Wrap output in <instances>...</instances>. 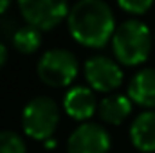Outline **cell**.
<instances>
[{"label": "cell", "instance_id": "1", "mask_svg": "<svg viewBox=\"0 0 155 153\" xmlns=\"http://www.w3.org/2000/svg\"><path fill=\"white\" fill-rule=\"evenodd\" d=\"M67 24L72 38L92 49L105 47L116 33L114 13L101 0H81L74 4L69 11Z\"/></svg>", "mask_w": 155, "mask_h": 153}, {"label": "cell", "instance_id": "2", "mask_svg": "<svg viewBox=\"0 0 155 153\" xmlns=\"http://www.w3.org/2000/svg\"><path fill=\"white\" fill-rule=\"evenodd\" d=\"M112 49L117 61L128 67H135L146 61L152 50V33L141 20H126L112 36Z\"/></svg>", "mask_w": 155, "mask_h": 153}, {"label": "cell", "instance_id": "3", "mask_svg": "<svg viewBox=\"0 0 155 153\" xmlns=\"http://www.w3.org/2000/svg\"><path fill=\"white\" fill-rule=\"evenodd\" d=\"M60 122V108L49 96H38L31 99L22 114L24 132L36 141H49Z\"/></svg>", "mask_w": 155, "mask_h": 153}, {"label": "cell", "instance_id": "4", "mask_svg": "<svg viewBox=\"0 0 155 153\" xmlns=\"http://www.w3.org/2000/svg\"><path fill=\"white\" fill-rule=\"evenodd\" d=\"M78 60L67 49H51L38 61L36 72L47 86H67L78 76Z\"/></svg>", "mask_w": 155, "mask_h": 153}, {"label": "cell", "instance_id": "5", "mask_svg": "<svg viewBox=\"0 0 155 153\" xmlns=\"http://www.w3.org/2000/svg\"><path fill=\"white\" fill-rule=\"evenodd\" d=\"M27 25L41 31H51L69 16V4L60 0H22L18 4Z\"/></svg>", "mask_w": 155, "mask_h": 153}, {"label": "cell", "instance_id": "6", "mask_svg": "<svg viewBox=\"0 0 155 153\" xmlns=\"http://www.w3.org/2000/svg\"><path fill=\"white\" fill-rule=\"evenodd\" d=\"M87 83L97 92H112L123 83V70L107 56H92L85 63Z\"/></svg>", "mask_w": 155, "mask_h": 153}, {"label": "cell", "instance_id": "7", "mask_svg": "<svg viewBox=\"0 0 155 153\" xmlns=\"http://www.w3.org/2000/svg\"><path fill=\"white\" fill-rule=\"evenodd\" d=\"M110 135L96 122H83L71 133L67 142L69 153H108Z\"/></svg>", "mask_w": 155, "mask_h": 153}, {"label": "cell", "instance_id": "8", "mask_svg": "<svg viewBox=\"0 0 155 153\" xmlns=\"http://www.w3.org/2000/svg\"><path fill=\"white\" fill-rule=\"evenodd\" d=\"M63 108L65 112L76 121H87L97 110L96 96L87 86H74L71 88L63 97Z\"/></svg>", "mask_w": 155, "mask_h": 153}, {"label": "cell", "instance_id": "9", "mask_svg": "<svg viewBox=\"0 0 155 153\" xmlns=\"http://www.w3.org/2000/svg\"><path fill=\"white\" fill-rule=\"evenodd\" d=\"M128 97L139 106L155 108V69H143L130 79Z\"/></svg>", "mask_w": 155, "mask_h": 153}, {"label": "cell", "instance_id": "10", "mask_svg": "<svg viewBox=\"0 0 155 153\" xmlns=\"http://www.w3.org/2000/svg\"><path fill=\"white\" fill-rule=\"evenodd\" d=\"M130 141L143 153L155 151V110L139 114L130 126Z\"/></svg>", "mask_w": 155, "mask_h": 153}, {"label": "cell", "instance_id": "11", "mask_svg": "<svg viewBox=\"0 0 155 153\" xmlns=\"http://www.w3.org/2000/svg\"><path fill=\"white\" fill-rule=\"evenodd\" d=\"M99 117L108 124H121L128 115L132 114V101L128 96L114 94L105 97L99 103Z\"/></svg>", "mask_w": 155, "mask_h": 153}, {"label": "cell", "instance_id": "12", "mask_svg": "<svg viewBox=\"0 0 155 153\" xmlns=\"http://www.w3.org/2000/svg\"><path fill=\"white\" fill-rule=\"evenodd\" d=\"M13 45L22 54H33L41 45V33L31 25L18 27L13 34Z\"/></svg>", "mask_w": 155, "mask_h": 153}, {"label": "cell", "instance_id": "13", "mask_svg": "<svg viewBox=\"0 0 155 153\" xmlns=\"http://www.w3.org/2000/svg\"><path fill=\"white\" fill-rule=\"evenodd\" d=\"M25 142L24 139L9 130L0 132V153H25Z\"/></svg>", "mask_w": 155, "mask_h": 153}, {"label": "cell", "instance_id": "14", "mask_svg": "<svg viewBox=\"0 0 155 153\" xmlns=\"http://www.w3.org/2000/svg\"><path fill=\"white\" fill-rule=\"evenodd\" d=\"M117 5L130 13V15H144L148 9H152V0H119Z\"/></svg>", "mask_w": 155, "mask_h": 153}, {"label": "cell", "instance_id": "15", "mask_svg": "<svg viewBox=\"0 0 155 153\" xmlns=\"http://www.w3.org/2000/svg\"><path fill=\"white\" fill-rule=\"evenodd\" d=\"M7 61V49L4 43H0V69L4 67V63Z\"/></svg>", "mask_w": 155, "mask_h": 153}, {"label": "cell", "instance_id": "16", "mask_svg": "<svg viewBox=\"0 0 155 153\" xmlns=\"http://www.w3.org/2000/svg\"><path fill=\"white\" fill-rule=\"evenodd\" d=\"M9 9V2L7 0H0V15H4Z\"/></svg>", "mask_w": 155, "mask_h": 153}, {"label": "cell", "instance_id": "17", "mask_svg": "<svg viewBox=\"0 0 155 153\" xmlns=\"http://www.w3.org/2000/svg\"><path fill=\"white\" fill-rule=\"evenodd\" d=\"M45 146H47V148H54V146H56V142H54L52 139H49V141H45Z\"/></svg>", "mask_w": 155, "mask_h": 153}]
</instances>
